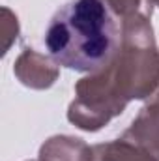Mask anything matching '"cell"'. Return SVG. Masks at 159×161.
I'll list each match as a JSON object with an SVG mask.
<instances>
[{
  "instance_id": "6da1fadb",
  "label": "cell",
  "mask_w": 159,
  "mask_h": 161,
  "mask_svg": "<svg viewBox=\"0 0 159 161\" xmlns=\"http://www.w3.org/2000/svg\"><path fill=\"white\" fill-rule=\"evenodd\" d=\"M159 88V49L150 17L122 19L120 47L109 66L75 84L68 120L82 131H99L133 99H148Z\"/></svg>"
},
{
  "instance_id": "7a4b0ae2",
  "label": "cell",
  "mask_w": 159,
  "mask_h": 161,
  "mask_svg": "<svg viewBox=\"0 0 159 161\" xmlns=\"http://www.w3.org/2000/svg\"><path fill=\"white\" fill-rule=\"evenodd\" d=\"M120 40L116 15L103 0H69L49 21L43 43L58 66L96 73L112 62Z\"/></svg>"
},
{
  "instance_id": "3957f363",
  "label": "cell",
  "mask_w": 159,
  "mask_h": 161,
  "mask_svg": "<svg viewBox=\"0 0 159 161\" xmlns=\"http://www.w3.org/2000/svg\"><path fill=\"white\" fill-rule=\"evenodd\" d=\"M13 73L25 86L34 90H45L56 82L60 68L51 56H45L34 49H25L15 60Z\"/></svg>"
},
{
  "instance_id": "277c9868",
  "label": "cell",
  "mask_w": 159,
  "mask_h": 161,
  "mask_svg": "<svg viewBox=\"0 0 159 161\" xmlns=\"http://www.w3.org/2000/svg\"><path fill=\"white\" fill-rule=\"evenodd\" d=\"M122 137L144 146L148 152L159 158V103L150 101L144 105Z\"/></svg>"
},
{
  "instance_id": "5b68a950",
  "label": "cell",
  "mask_w": 159,
  "mask_h": 161,
  "mask_svg": "<svg viewBox=\"0 0 159 161\" xmlns=\"http://www.w3.org/2000/svg\"><path fill=\"white\" fill-rule=\"evenodd\" d=\"M40 161H92V146L71 135H54L40 148Z\"/></svg>"
},
{
  "instance_id": "8992f818",
  "label": "cell",
  "mask_w": 159,
  "mask_h": 161,
  "mask_svg": "<svg viewBox=\"0 0 159 161\" xmlns=\"http://www.w3.org/2000/svg\"><path fill=\"white\" fill-rule=\"evenodd\" d=\"M92 161H159L144 146L120 137L116 141L92 146Z\"/></svg>"
},
{
  "instance_id": "52a82bcc",
  "label": "cell",
  "mask_w": 159,
  "mask_h": 161,
  "mask_svg": "<svg viewBox=\"0 0 159 161\" xmlns=\"http://www.w3.org/2000/svg\"><path fill=\"white\" fill-rule=\"evenodd\" d=\"M112 13L120 19H127L133 15H144V17H152L154 13V0H103Z\"/></svg>"
},
{
  "instance_id": "ba28073f",
  "label": "cell",
  "mask_w": 159,
  "mask_h": 161,
  "mask_svg": "<svg viewBox=\"0 0 159 161\" xmlns=\"http://www.w3.org/2000/svg\"><path fill=\"white\" fill-rule=\"evenodd\" d=\"M150 101H154V103H159V88H157V92L150 97Z\"/></svg>"
},
{
  "instance_id": "9c48e42d",
  "label": "cell",
  "mask_w": 159,
  "mask_h": 161,
  "mask_svg": "<svg viewBox=\"0 0 159 161\" xmlns=\"http://www.w3.org/2000/svg\"><path fill=\"white\" fill-rule=\"evenodd\" d=\"M154 2H156V6H159V0H154Z\"/></svg>"
}]
</instances>
